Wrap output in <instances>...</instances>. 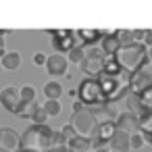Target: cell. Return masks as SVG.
I'll return each mask as SVG.
<instances>
[{"label": "cell", "instance_id": "1", "mask_svg": "<svg viewBox=\"0 0 152 152\" xmlns=\"http://www.w3.org/2000/svg\"><path fill=\"white\" fill-rule=\"evenodd\" d=\"M108 104H117V100L127 98V94L131 92V73L119 69L117 73H102L96 77Z\"/></svg>", "mask_w": 152, "mask_h": 152}, {"label": "cell", "instance_id": "2", "mask_svg": "<svg viewBox=\"0 0 152 152\" xmlns=\"http://www.w3.org/2000/svg\"><path fill=\"white\" fill-rule=\"evenodd\" d=\"M115 58H117L119 67H121L123 71L131 73V75L137 73V71H142V69H146L148 63H150L148 48H146L144 44H137V42H133V44H129V46H121L119 52L115 54Z\"/></svg>", "mask_w": 152, "mask_h": 152}, {"label": "cell", "instance_id": "3", "mask_svg": "<svg viewBox=\"0 0 152 152\" xmlns=\"http://www.w3.org/2000/svg\"><path fill=\"white\" fill-rule=\"evenodd\" d=\"M54 129L48 125H29L21 135L23 152H50L52 150Z\"/></svg>", "mask_w": 152, "mask_h": 152}, {"label": "cell", "instance_id": "4", "mask_svg": "<svg viewBox=\"0 0 152 152\" xmlns=\"http://www.w3.org/2000/svg\"><path fill=\"white\" fill-rule=\"evenodd\" d=\"M75 94H77V100L86 108H98V106L108 104V100H106V96H104V92H102V88H100V83H98L96 77L81 79V83L77 86Z\"/></svg>", "mask_w": 152, "mask_h": 152}, {"label": "cell", "instance_id": "5", "mask_svg": "<svg viewBox=\"0 0 152 152\" xmlns=\"http://www.w3.org/2000/svg\"><path fill=\"white\" fill-rule=\"evenodd\" d=\"M104 61H106V56L102 54V50H98L96 46H92L90 50H86V58L81 61L79 69L88 77H98V75L104 73Z\"/></svg>", "mask_w": 152, "mask_h": 152}, {"label": "cell", "instance_id": "6", "mask_svg": "<svg viewBox=\"0 0 152 152\" xmlns=\"http://www.w3.org/2000/svg\"><path fill=\"white\" fill-rule=\"evenodd\" d=\"M0 104H2L9 113H13V115H21V110H23V100H21V94H19V88H15V86H9V88H4L2 92H0Z\"/></svg>", "mask_w": 152, "mask_h": 152}, {"label": "cell", "instance_id": "7", "mask_svg": "<svg viewBox=\"0 0 152 152\" xmlns=\"http://www.w3.org/2000/svg\"><path fill=\"white\" fill-rule=\"evenodd\" d=\"M71 125L75 127L77 135H81V137H92V131H94V127H96V119H94V115L90 113V108H86V110L73 115Z\"/></svg>", "mask_w": 152, "mask_h": 152}, {"label": "cell", "instance_id": "8", "mask_svg": "<svg viewBox=\"0 0 152 152\" xmlns=\"http://www.w3.org/2000/svg\"><path fill=\"white\" fill-rule=\"evenodd\" d=\"M50 38H52V46L56 50H73L77 46V38H75V31L73 29H50L48 31Z\"/></svg>", "mask_w": 152, "mask_h": 152}, {"label": "cell", "instance_id": "9", "mask_svg": "<svg viewBox=\"0 0 152 152\" xmlns=\"http://www.w3.org/2000/svg\"><path fill=\"white\" fill-rule=\"evenodd\" d=\"M21 150V135L13 127H0V152Z\"/></svg>", "mask_w": 152, "mask_h": 152}, {"label": "cell", "instance_id": "10", "mask_svg": "<svg viewBox=\"0 0 152 152\" xmlns=\"http://www.w3.org/2000/svg\"><path fill=\"white\" fill-rule=\"evenodd\" d=\"M117 131H123L127 135H133V133H140L142 127H140V119L131 113H119L117 117V123H115Z\"/></svg>", "mask_w": 152, "mask_h": 152}, {"label": "cell", "instance_id": "11", "mask_svg": "<svg viewBox=\"0 0 152 152\" xmlns=\"http://www.w3.org/2000/svg\"><path fill=\"white\" fill-rule=\"evenodd\" d=\"M67 65H69L67 56H65V54H61V52H54V54H50V56L46 58L44 69H46L50 75L61 77V75H67Z\"/></svg>", "mask_w": 152, "mask_h": 152}, {"label": "cell", "instance_id": "12", "mask_svg": "<svg viewBox=\"0 0 152 152\" xmlns=\"http://www.w3.org/2000/svg\"><path fill=\"white\" fill-rule=\"evenodd\" d=\"M90 113L94 115L96 123H117V104H104V106H98V108H90Z\"/></svg>", "mask_w": 152, "mask_h": 152}, {"label": "cell", "instance_id": "13", "mask_svg": "<svg viewBox=\"0 0 152 152\" xmlns=\"http://www.w3.org/2000/svg\"><path fill=\"white\" fill-rule=\"evenodd\" d=\"M150 86H152V71L142 69V71H137V73L131 75V92L133 94H142Z\"/></svg>", "mask_w": 152, "mask_h": 152}, {"label": "cell", "instance_id": "14", "mask_svg": "<svg viewBox=\"0 0 152 152\" xmlns=\"http://www.w3.org/2000/svg\"><path fill=\"white\" fill-rule=\"evenodd\" d=\"M121 44H119V38H117V29L115 31H104V38L100 40V50L104 56H115L119 52Z\"/></svg>", "mask_w": 152, "mask_h": 152}, {"label": "cell", "instance_id": "15", "mask_svg": "<svg viewBox=\"0 0 152 152\" xmlns=\"http://www.w3.org/2000/svg\"><path fill=\"white\" fill-rule=\"evenodd\" d=\"M75 38L79 46H94L96 42L104 38V31L102 29H75Z\"/></svg>", "mask_w": 152, "mask_h": 152}, {"label": "cell", "instance_id": "16", "mask_svg": "<svg viewBox=\"0 0 152 152\" xmlns=\"http://www.w3.org/2000/svg\"><path fill=\"white\" fill-rule=\"evenodd\" d=\"M108 148H110L113 152H129V150H131V135H127V133H123V131H115V135H113Z\"/></svg>", "mask_w": 152, "mask_h": 152}, {"label": "cell", "instance_id": "17", "mask_svg": "<svg viewBox=\"0 0 152 152\" xmlns=\"http://www.w3.org/2000/svg\"><path fill=\"white\" fill-rule=\"evenodd\" d=\"M44 96H46V100H58L61 96H63V86H61V81H56V79H50V81H46L44 83Z\"/></svg>", "mask_w": 152, "mask_h": 152}, {"label": "cell", "instance_id": "18", "mask_svg": "<svg viewBox=\"0 0 152 152\" xmlns=\"http://www.w3.org/2000/svg\"><path fill=\"white\" fill-rule=\"evenodd\" d=\"M67 146H69L71 152H94V148H92V137H81V135H77V137L71 140Z\"/></svg>", "mask_w": 152, "mask_h": 152}, {"label": "cell", "instance_id": "19", "mask_svg": "<svg viewBox=\"0 0 152 152\" xmlns=\"http://www.w3.org/2000/svg\"><path fill=\"white\" fill-rule=\"evenodd\" d=\"M21 54L19 52H7L2 58H0V63H2V69H7V71H17L19 67H21Z\"/></svg>", "mask_w": 152, "mask_h": 152}, {"label": "cell", "instance_id": "20", "mask_svg": "<svg viewBox=\"0 0 152 152\" xmlns=\"http://www.w3.org/2000/svg\"><path fill=\"white\" fill-rule=\"evenodd\" d=\"M125 102H127V113L135 115L137 119H142V117H144V108H142V102H140V96H137V94L129 92V94H127V98H125Z\"/></svg>", "mask_w": 152, "mask_h": 152}, {"label": "cell", "instance_id": "21", "mask_svg": "<svg viewBox=\"0 0 152 152\" xmlns=\"http://www.w3.org/2000/svg\"><path fill=\"white\" fill-rule=\"evenodd\" d=\"M83 58H86V48H83V46H79V44H77L73 50H69V52H67V61H69V63H73V65H81V61H83Z\"/></svg>", "mask_w": 152, "mask_h": 152}, {"label": "cell", "instance_id": "22", "mask_svg": "<svg viewBox=\"0 0 152 152\" xmlns=\"http://www.w3.org/2000/svg\"><path fill=\"white\" fill-rule=\"evenodd\" d=\"M19 94H21L23 104H34L36 102V96H38V92H36L34 86H21L19 88Z\"/></svg>", "mask_w": 152, "mask_h": 152}, {"label": "cell", "instance_id": "23", "mask_svg": "<svg viewBox=\"0 0 152 152\" xmlns=\"http://www.w3.org/2000/svg\"><path fill=\"white\" fill-rule=\"evenodd\" d=\"M29 119L34 121V125H46L48 115H46L44 106H40V104L36 102V106H34V110H31V117H29Z\"/></svg>", "mask_w": 152, "mask_h": 152}, {"label": "cell", "instance_id": "24", "mask_svg": "<svg viewBox=\"0 0 152 152\" xmlns=\"http://www.w3.org/2000/svg\"><path fill=\"white\" fill-rule=\"evenodd\" d=\"M140 96V102H142V108H144V115H152V86L148 90H144Z\"/></svg>", "mask_w": 152, "mask_h": 152}, {"label": "cell", "instance_id": "25", "mask_svg": "<svg viewBox=\"0 0 152 152\" xmlns=\"http://www.w3.org/2000/svg\"><path fill=\"white\" fill-rule=\"evenodd\" d=\"M42 106H44V110H46L48 117H56V115H61V110H63V106H61L58 100H46Z\"/></svg>", "mask_w": 152, "mask_h": 152}, {"label": "cell", "instance_id": "26", "mask_svg": "<svg viewBox=\"0 0 152 152\" xmlns=\"http://www.w3.org/2000/svg\"><path fill=\"white\" fill-rule=\"evenodd\" d=\"M117 38L121 46H129L133 44V31L131 29H117Z\"/></svg>", "mask_w": 152, "mask_h": 152}, {"label": "cell", "instance_id": "27", "mask_svg": "<svg viewBox=\"0 0 152 152\" xmlns=\"http://www.w3.org/2000/svg\"><path fill=\"white\" fill-rule=\"evenodd\" d=\"M61 133L67 137V142H71V140H75V137H77V131H75V127H73L71 123L63 125V127H61Z\"/></svg>", "mask_w": 152, "mask_h": 152}, {"label": "cell", "instance_id": "28", "mask_svg": "<svg viewBox=\"0 0 152 152\" xmlns=\"http://www.w3.org/2000/svg\"><path fill=\"white\" fill-rule=\"evenodd\" d=\"M144 144H146V140H144V133H142V131L131 135V150H140Z\"/></svg>", "mask_w": 152, "mask_h": 152}, {"label": "cell", "instance_id": "29", "mask_svg": "<svg viewBox=\"0 0 152 152\" xmlns=\"http://www.w3.org/2000/svg\"><path fill=\"white\" fill-rule=\"evenodd\" d=\"M69 142H67V137L61 133V129L58 131H54V137H52V148H61V146H67Z\"/></svg>", "mask_w": 152, "mask_h": 152}, {"label": "cell", "instance_id": "30", "mask_svg": "<svg viewBox=\"0 0 152 152\" xmlns=\"http://www.w3.org/2000/svg\"><path fill=\"white\" fill-rule=\"evenodd\" d=\"M4 36H7V31L0 29V58L7 54V42H4Z\"/></svg>", "mask_w": 152, "mask_h": 152}, {"label": "cell", "instance_id": "31", "mask_svg": "<svg viewBox=\"0 0 152 152\" xmlns=\"http://www.w3.org/2000/svg\"><path fill=\"white\" fill-rule=\"evenodd\" d=\"M46 58H48L46 54H42V52H38V54L34 56V63H36L38 67H44V65H46Z\"/></svg>", "mask_w": 152, "mask_h": 152}, {"label": "cell", "instance_id": "32", "mask_svg": "<svg viewBox=\"0 0 152 152\" xmlns=\"http://www.w3.org/2000/svg\"><path fill=\"white\" fill-rule=\"evenodd\" d=\"M144 46H146V48H152V29H146V36H144Z\"/></svg>", "mask_w": 152, "mask_h": 152}, {"label": "cell", "instance_id": "33", "mask_svg": "<svg viewBox=\"0 0 152 152\" xmlns=\"http://www.w3.org/2000/svg\"><path fill=\"white\" fill-rule=\"evenodd\" d=\"M81 110H86V106H83L79 100H75V102H73V115H75V113H81Z\"/></svg>", "mask_w": 152, "mask_h": 152}, {"label": "cell", "instance_id": "34", "mask_svg": "<svg viewBox=\"0 0 152 152\" xmlns=\"http://www.w3.org/2000/svg\"><path fill=\"white\" fill-rule=\"evenodd\" d=\"M50 152H71V150H69V146H61V148H52Z\"/></svg>", "mask_w": 152, "mask_h": 152}, {"label": "cell", "instance_id": "35", "mask_svg": "<svg viewBox=\"0 0 152 152\" xmlns=\"http://www.w3.org/2000/svg\"><path fill=\"white\" fill-rule=\"evenodd\" d=\"M144 140H146L148 144H152V131H150V133H144Z\"/></svg>", "mask_w": 152, "mask_h": 152}, {"label": "cell", "instance_id": "36", "mask_svg": "<svg viewBox=\"0 0 152 152\" xmlns=\"http://www.w3.org/2000/svg\"><path fill=\"white\" fill-rule=\"evenodd\" d=\"M148 56H150V63H152V48L148 50Z\"/></svg>", "mask_w": 152, "mask_h": 152}, {"label": "cell", "instance_id": "37", "mask_svg": "<svg viewBox=\"0 0 152 152\" xmlns=\"http://www.w3.org/2000/svg\"><path fill=\"white\" fill-rule=\"evenodd\" d=\"M17 152H23V150H17Z\"/></svg>", "mask_w": 152, "mask_h": 152}]
</instances>
